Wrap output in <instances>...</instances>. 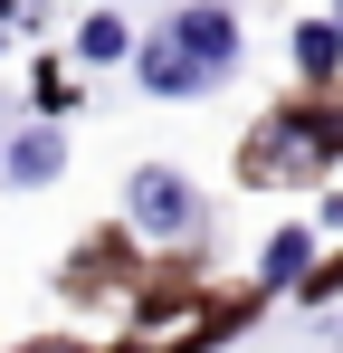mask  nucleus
Instances as JSON below:
<instances>
[{
    "mask_svg": "<svg viewBox=\"0 0 343 353\" xmlns=\"http://www.w3.org/2000/svg\"><path fill=\"white\" fill-rule=\"evenodd\" d=\"M0 48H10V29H0Z\"/></svg>",
    "mask_w": 343,
    "mask_h": 353,
    "instance_id": "obj_12",
    "label": "nucleus"
},
{
    "mask_svg": "<svg viewBox=\"0 0 343 353\" xmlns=\"http://www.w3.org/2000/svg\"><path fill=\"white\" fill-rule=\"evenodd\" d=\"M29 353H67V344H29Z\"/></svg>",
    "mask_w": 343,
    "mask_h": 353,
    "instance_id": "obj_10",
    "label": "nucleus"
},
{
    "mask_svg": "<svg viewBox=\"0 0 343 353\" xmlns=\"http://www.w3.org/2000/svg\"><path fill=\"white\" fill-rule=\"evenodd\" d=\"M172 48L200 67V77H229V67H238V19H229L220 0H191V10L172 19Z\"/></svg>",
    "mask_w": 343,
    "mask_h": 353,
    "instance_id": "obj_3",
    "label": "nucleus"
},
{
    "mask_svg": "<svg viewBox=\"0 0 343 353\" xmlns=\"http://www.w3.org/2000/svg\"><path fill=\"white\" fill-rule=\"evenodd\" d=\"M295 67H305L315 86H334V67H343V29L334 19H305V29H295Z\"/></svg>",
    "mask_w": 343,
    "mask_h": 353,
    "instance_id": "obj_8",
    "label": "nucleus"
},
{
    "mask_svg": "<svg viewBox=\"0 0 343 353\" xmlns=\"http://www.w3.org/2000/svg\"><path fill=\"white\" fill-rule=\"evenodd\" d=\"M343 163V124L334 115H267L248 143V181H315Z\"/></svg>",
    "mask_w": 343,
    "mask_h": 353,
    "instance_id": "obj_1",
    "label": "nucleus"
},
{
    "mask_svg": "<svg viewBox=\"0 0 343 353\" xmlns=\"http://www.w3.org/2000/svg\"><path fill=\"white\" fill-rule=\"evenodd\" d=\"M29 105H39V115H76V86H67V77H57V67H39V86H29Z\"/></svg>",
    "mask_w": 343,
    "mask_h": 353,
    "instance_id": "obj_9",
    "label": "nucleus"
},
{
    "mask_svg": "<svg viewBox=\"0 0 343 353\" xmlns=\"http://www.w3.org/2000/svg\"><path fill=\"white\" fill-rule=\"evenodd\" d=\"M334 29H343V0H334Z\"/></svg>",
    "mask_w": 343,
    "mask_h": 353,
    "instance_id": "obj_11",
    "label": "nucleus"
},
{
    "mask_svg": "<svg viewBox=\"0 0 343 353\" xmlns=\"http://www.w3.org/2000/svg\"><path fill=\"white\" fill-rule=\"evenodd\" d=\"M76 58H86V67L134 58V29H124V10H86V19H76Z\"/></svg>",
    "mask_w": 343,
    "mask_h": 353,
    "instance_id": "obj_6",
    "label": "nucleus"
},
{
    "mask_svg": "<svg viewBox=\"0 0 343 353\" xmlns=\"http://www.w3.org/2000/svg\"><path fill=\"white\" fill-rule=\"evenodd\" d=\"M124 220H134V230H153V239H181L191 220H200V191L172 172V163H143V172L124 181Z\"/></svg>",
    "mask_w": 343,
    "mask_h": 353,
    "instance_id": "obj_2",
    "label": "nucleus"
},
{
    "mask_svg": "<svg viewBox=\"0 0 343 353\" xmlns=\"http://www.w3.org/2000/svg\"><path fill=\"white\" fill-rule=\"evenodd\" d=\"M57 172H67V134H57V124H29V134L10 143V181L39 191V181H57Z\"/></svg>",
    "mask_w": 343,
    "mask_h": 353,
    "instance_id": "obj_5",
    "label": "nucleus"
},
{
    "mask_svg": "<svg viewBox=\"0 0 343 353\" xmlns=\"http://www.w3.org/2000/svg\"><path fill=\"white\" fill-rule=\"evenodd\" d=\"M305 277H315V239H305V230H277L267 258H258V287H305Z\"/></svg>",
    "mask_w": 343,
    "mask_h": 353,
    "instance_id": "obj_7",
    "label": "nucleus"
},
{
    "mask_svg": "<svg viewBox=\"0 0 343 353\" xmlns=\"http://www.w3.org/2000/svg\"><path fill=\"white\" fill-rule=\"evenodd\" d=\"M134 77H143V96H163V105H181V96H200V86H210L200 67H191L181 48H172V29H163V39H143V48H134Z\"/></svg>",
    "mask_w": 343,
    "mask_h": 353,
    "instance_id": "obj_4",
    "label": "nucleus"
}]
</instances>
